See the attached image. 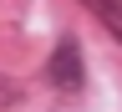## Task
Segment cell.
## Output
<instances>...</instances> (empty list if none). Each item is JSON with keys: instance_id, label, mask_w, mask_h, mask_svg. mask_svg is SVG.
Masks as SVG:
<instances>
[{"instance_id": "cell-1", "label": "cell", "mask_w": 122, "mask_h": 112, "mask_svg": "<svg viewBox=\"0 0 122 112\" xmlns=\"http://www.w3.org/2000/svg\"><path fill=\"white\" fill-rule=\"evenodd\" d=\"M46 82H51L56 92H81V82H86V61H81V41H76V36L56 41L51 61H46Z\"/></svg>"}, {"instance_id": "cell-2", "label": "cell", "mask_w": 122, "mask_h": 112, "mask_svg": "<svg viewBox=\"0 0 122 112\" xmlns=\"http://www.w3.org/2000/svg\"><path fill=\"white\" fill-rule=\"evenodd\" d=\"M81 5H86V10L97 15V21L112 31L117 41H122V0H81Z\"/></svg>"}, {"instance_id": "cell-3", "label": "cell", "mask_w": 122, "mask_h": 112, "mask_svg": "<svg viewBox=\"0 0 122 112\" xmlns=\"http://www.w3.org/2000/svg\"><path fill=\"white\" fill-rule=\"evenodd\" d=\"M20 102H25V87L0 71V112H10V107H20Z\"/></svg>"}]
</instances>
